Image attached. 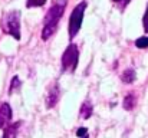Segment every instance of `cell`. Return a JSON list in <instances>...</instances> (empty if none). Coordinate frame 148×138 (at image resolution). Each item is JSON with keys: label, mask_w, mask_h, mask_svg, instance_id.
<instances>
[{"label": "cell", "mask_w": 148, "mask_h": 138, "mask_svg": "<svg viewBox=\"0 0 148 138\" xmlns=\"http://www.w3.org/2000/svg\"><path fill=\"white\" fill-rule=\"evenodd\" d=\"M20 88V81H19V76H14L13 79H12V85H10V93H13L14 91H17Z\"/></svg>", "instance_id": "cell-13"}, {"label": "cell", "mask_w": 148, "mask_h": 138, "mask_svg": "<svg viewBox=\"0 0 148 138\" xmlns=\"http://www.w3.org/2000/svg\"><path fill=\"white\" fill-rule=\"evenodd\" d=\"M20 125H22V121H16V122L7 125L4 128V133H3V137L1 138H16L19 130H20Z\"/></svg>", "instance_id": "cell-7"}, {"label": "cell", "mask_w": 148, "mask_h": 138, "mask_svg": "<svg viewBox=\"0 0 148 138\" xmlns=\"http://www.w3.org/2000/svg\"><path fill=\"white\" fill-rule=\"evenodd\" d=\"M94 112V105L89 102V101H85L81 106V112H79V117L84 118V119H88Z\"/></svg>", "instance_id": "cell-8"}, {"label": "cell", "mask_w": 148, "mask_h": 138, "mask_svg": "<svg viewBox=\"0 0 148 138\" xmlns=\"http://www.w3.org/2000/svg\"><path fill=\"white\" fill-rule=\"evenodd\" d=\"M86 6L88 3L84 0L81 3H78L75 6V9L72 10L71 16H69V25H68V33H69V39L72 41L78 32L81 30V26H82V20H84V16H85V10H86Z\"/></svg>", "instance_id": "cell-3"}, {"label": "cell", "mask_w": 148, "mask_h": 138, "mask_svg": "<svg viewBox=\"0 0 148 138\" xmlns=\"http://www.w3.org/2000/svg\"><path fill=\"white\" fill-rule=\"evenodd\" d=\"M12 108L7 102H3L0 105V128H6L7 125H10L9 122L12 121Z\"/></svg>", "instance_id": "cell-6"}, {"label": "cell", "mask_w": 148, "mask_h": 138, "mask_svg": "<svg viewBox=\"0 0 148 138\" xmlns=\"http://www.w3.org/2000/svg\"><path fill=\"white\" fill-rule=\"evenodd\" d=\"M143 26H144V32L148 33V4H147V9H145V13L143 16Z\"/></svg>", "instance_id": "cell-14"}, {"label": "cell", "mask_w": 148, "mask_h": 138, "mask_svg": "<svg viewBox=\"0 0 148 138\" xmlns=\"http://www.w3.org/2000/svg\"><path fill=\"white\" fill-rule=\"evenodd\" d=\"M84 138H88V137H84Z\"/></svg>", "instance_id": "cell-17"}, {"label": "cell", "mask_w": 148, "mask_h": 138, "mask_svg": "<svg viewBox=\"0 0 148 138\" xmlns=\"http://www.w3.org/2000/svg\"><path fill=\"white\" fill-rule=\"evenodd\" d=\"M68 0H56L50 9L48 10L45 19H43V27H42V41H49L56 33L59 22L63 16V12L66 9Z\"/></svg>", "instance_id": "cell-1"}, {"label": "cell", "mask_w": 148, "mask_h": 138, "mask_svg": "<svg viewBox=\"0 0 148 138\" xmlns=\"http://www.w3.org/2000/svg\"><path fill=\"white\" fill-rule=\"evenodd\" d=\"M111 1H114V3H119L121 0H111Z\"/></svg>", "instance_id": "cell-16"}, {"label": "cell", "mask_w": 148, "mask_h": 138, "mask_svg": "<svg viewBox=\"0 0 148 138\" xmlns=\"http://www.w3.org/2000/svg\"><path fill=\"white\" fill-rule=\"evenodd\" d=\"M135 102H137V96H135V93H132V92H131L130 95H127V96H125L122 106H124V109H127V111H131V109H134V106H135Z\"/></svg>", "instance_id": "cell-9"}, {"label": "cell", "mask_w": 148, "mask_h": 138, "mask_svg": "<svg viewBox=\"0 0 148 138\" xmlns=\"http://www.w3.org/2000/svg\"><path fill=\"white\" fill-rule=\"evenodd\" d=\"M59 98H60L59 85H58V82H53L49 87V89H48V95H46V108H48V109H49V108H53V106L58 104Z\"/></svg>", "instance_id": "cell-5"}, {"label": "cell", "mask_w": 148, "mask_h": 138, "mask_svg": "<svg viewBox=\"0 0 148 138\" xmlns=\"http://www.w3.org/2000/svg\"><path fill=\"white\" fill-rule=\"evenodd\" d=\"M46 0H26V7H42L45 6Z\"/></svg>", "instance_id": "cell-12"}, {"label": "cell", "mask_w": 148, "mask_h": 138, "mask_svg": "<svg viewBox=\"0 0 148 138\" xmlns=\"http://www.w3.org/2000/svg\"><path fill=\"white\" fill-rule=\"evenodd\" d=\"M79 62V49L75 43H71L65 49L60 63H62V72L63 73H73Z\"/></svg>", "instance_id": "cell-4"}, {"label": "cell", "mask_w": 148, "mask_h": 138, "mask_svg": "<svg viewBox=\"0 0 148 138\" xmlns=\"http://www.w3.org/2000/svg\"><path fill=\"white\" fill-rule=\"evenodd\" d=\"M135 46L138 49H147L148 47V36H141L135 41Z\"/></svg>", "instance_id": "cell-11"}, {"label": "cell", "mask_w": 148, "mask_h": 138, "mask_svg": "<svg viewBox=\"0 0 148 138\" xmlns=\"http://www.w3.org/2000/svg\"><path fill=\"white\" fill-rule=\"evenodd\" d=\"M86 133H88V130H86V128H79V130L76 131V135H78V137H81V138H84V137H86Z\"/></svg>", "instance_id": "cell-15"}, {"label": "cell", "mask_w": 148, "mask_h": 138, "mask_svg": "<svg viewBox=\"0 0 148 138\" xmlns=\"http://www.w3.org/2000/svg\"><path fill=\"white\" fill-rule=\"evenodd\" d=\"M135 78H137V75H135V71L134 69H127L122 73V76H121V79H122L124 84H132L135 81Z\"/></svg>", "instance_id": "cell-10"}, {"label": "cell", "mask_w": 148, "mask_h": 138, "mask_svg": "<svg viewBox=\"0 0 148 138\" xmlns=\"http://www.w3.org/2000/svg\"><path fill=\"white\" fill-rule=\"evenodd\" d=\"M1 30L6 35H10L16 41H20V12L12 10L1 17Z\"/></svg>", "instance_id": "cell-2"}]
</instances>
